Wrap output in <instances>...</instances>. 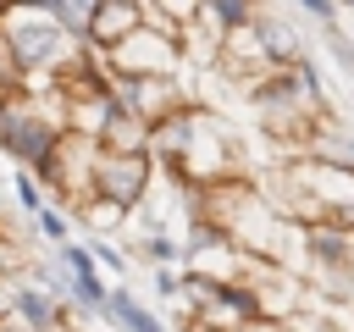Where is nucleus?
Instances as JSON below:
<instances>
[{
  "label": "nucleus",
  "mask_w": 354,
  "mask_h": 332,
  "mask_svg": "<svg viewBox=\"0 0 354 332\" xmlns=\"http://www.w3.org/2000/svg\"><path fill=\"white\" fill-rule=\"evenodd\" d=\"M61 138H66V105L55 89H44V94L22 89L0 116V155L17 160V172H39Z\"/></svg>",
  "instance_id": "1"
},
{
  "label": "nucleus",
  "mask_w": 354,
  "mask_h": 332,
  "mask_svg": "<svg viewBox=\"0 0 354 332\" xmlns=\"http://www.w3.org/2000/svg\"><path fill=\"white\" fill-rule=\"evenodd\" d=\"M155 177H160V172H155L149 155H105V149H100V166H94V199H105V205L138 216V210L149 205V194H155Z\"/></svg>",
  "instance_id": "2"
},
{
  "label": "nucleus",
  "mask_w": 354,
  "mask_h": 332,
  "mask_svg": "<svg viewBox=\"0 0 354 332\" xmlns=\"http://www.w3.org/2000/svg\"><path fill=\"white\" fill-rule=\"evenodd\" d=\"M111 100L127 105L144 127H155V122H166V116H177V111L194 105V94L183 89V77H116V72H111Z\"/></svg>",
  "instance_id": "3"
},
{
  "label": "nucleus",
  "mask_w": 354,
  "mask_h": 332,
  "mask_svg": "<svg viewBox=\"0 0 354 332\" xmlns=\"http://www.w3.org/2000/svg\"><path fill=\"white\" fill-rule=\"evenodd\" d=\"M144 28V17H138V0H94V28H88V44L83 50H100V55H111L122 39H133Z\"/></svg>",
  "instance_id": "4"
},
{
  "label": "nucleus",
  "mask_w": 354,
  "mask_h": 332,
  "mask_svg": "<svg viewBox=\"0 0 354 332\" xmlns=\"http://www.w3.org/2000/svg\"><path fill=\"white\" fill-rule=\"evenodd\" d=\"M100 315H111V321H116V332H171V326H166V321H160V315H155L133 288H122V282H116V288H105Z\"/></svg>",
  "instance_id": "5"
},
{
  "label": "nucleus",
  "mask_w": 354,
  "mask_h": 332,
  "mask_svg": "<svg viewBox=\"0 0 354 332\" xmlns=\"http://www.w3.org/2000/svg\"><path fill=\"white\" fill-rule=\"evenodd\" d=\"M127 227H138V238H133L127 255H138L149 271H177V266H183V243H177L171 232H160L155 221H138V216H133Z\"/></svg>",
  "instance_id": "6"
},
{
  "label": "nucleus",
  "mask_w": 354,
  "mask_h": 332,
  "mask_svg": "<svg viewBox=\"0 0 354 332\" xmlns=\"http://www.w3.org/2000/svg\"><path fill=\"white\" fill-rule=\"evenodd\" d=\"M44 17L55 22V33L66 44H88V28H94V0H44Z\"/></svg>",
  "instance_id": "7"
},
{
  "label": "nucleus",
  "mask_w": 354,
  "mask_h": 332,
  "mask_svg": "<svg viewBox=\"0 0 354 332\" xmlns=\"http://www.w3.org/2000/svg\"><path fill=\"white\" fill-rule=\"evenodd\" d=\"M77 216H83V227H94V232H122V227L133 221L127 210H116V205H105V199H88Z\"/></svg>",
  "instance_id": "8"
},
{
  "label": "nucleus",
  "mask_w": 354,
  "mask_h": 332,
  "mask_svg": "<svg viewBox=\"0 0 354 332\" xmlns=\"http://www.w3.org/2000/svg\"><path fill=\"white\" fill-rule=\"evenodd\" d=\"M11 194H17V205H22V216H28V221L44 210V188L33 183V172H11Z\"/></svg>",
  "instance_id": "9"
},
{
  "label": "nucleus",
  "mask_w": 354,
  "mask_h": 332,
  "mask_svg": "<svg viewBox=\"0 0 354 332\" xmlns=\"http://www.w3.org/2000/svg\"><path fill=\"white\" fill-rule=\"evenodd\" d=\"M33 227H39V238H50L55 249H61V243H72V227H66V216H61L55 205H44V210L33 216Z\"/></svg>",
  "instance_id": "10"
},
{
  "label": "nucleus",
  "mask_w": 354,
  "mask_h": 332,
  "mask_svg": "<svg viewBox=\"0 0 354 332\" xmlns=\"http://www.w3.org/2000/svg\"><path fill=\"white\" fill-rule=\"evenodd\" d=\"M88 255H94V271H111V277H122V271H127V249H122V243H111V238L88 243Z\"/></svg>",
  "instance_id": "11"
},
{
  "label": "nucleus",
  "mask_w": 354,
  "mask_h": 332,
  "mask_svg": "<svg viewBox=\"0 0 354 332\" xmlns=\"http://www.w3.org/2000/svg\"><path fill=\"white\" fill-rule=\"evenodd\" d=\"M149 282L160 299H183V271H149Z\"/></svg>",
  "instance_id": "12"
},
{
  "label": "nucleus",
  "mask_w": 354,
  "mask_h": 332,
  "mask_svg": "<svg viewBox=\"0 0 354 332\" xmlns=\"http://www.w3.org/2000/svg\"><path fill=\"white\" fill-rule=\"evenodd\" d=\"M299 11H304V17H315V22H326V33L337 28V6H332V0H304Z\"/></svg>",
  "instance_id": "13"
},
{
  "label": "nucleus",
  "mask_w": 354,
  "mask_h": 332,
  "mask_svg": "<svg viewBox=\"0 0 354 332\" xmlns=\"http://www.w3.org/2000/svg\"><path fill=\"white\" fill-rule=\"evenodd\" d=\"M243 332H288V326H282V321H249Z\"/></svg>",
  "instance_id": "14"
},
{
  "label": "nucleus",
  "mask_w": 354,
  "mask_h": 332,
  "mask_svg": "<svg viewBox=\"0 0 354 332\" xmlns=\"http://www.w3.org/2000/svg\"><path fill=\"white\" fill-rule=\"evenodd\" d=\"M6 266H11V238L0 232V277H6Z\"/></svg>",
  "instance_id": "15"
},
{
  "label": "nucleus",
  "mask_w": 354,
  "mask_h": 332,
  "mask_svg": "<svg viewBox=\"0 0 354 332\" xmlns=\"http://www.w3.org/2000/svg\"><path fill=\"white\" fill-rule=\"evenodd\" d=\"M183 332H210V326H199V321H188V326H183Z\"/></svg>",
  "instance_id": "16"
},
{
  "label": "nucleus",
  "mask_w": 354,
  "mask_h": 332,
  "mask_svg": "<svg viewBox=\"0 0 354 332\" xmlns=\"http://www.w3.org/2000/svg\"><path fill=\"white\" fill-rule=\"evenodd\" d=\"M0 11H6V0H0Z\"/></svg>",
  "instance_id": "17"
}]
</instances>
